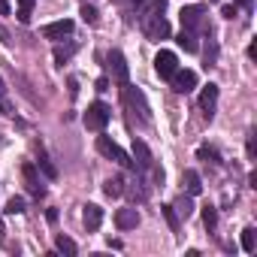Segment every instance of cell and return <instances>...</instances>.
I'll return each instance as SVG.
<instances>
[{"label": "cell", "instance_id": "cell-1", "mask_svg": "<svg viewBox=\"0 0 257 257\" xmlns=\"http://www.w3.org/2000/svg\"><path fill=\"white\" fill-rule=\"evenodd\" d=\"M121 94H124V103L131 106V112H137L140 115V121H152V109H149V103H146V97H143V91L140 88H134V85H121Z\"/></svg>", "mask_w": 257, "mask_h": 257}, {"label": "cell", "instance_id": "cell-2", "mask_svg": "<svg viewBox=\"0 0 257 257\" xmlns=\"http://www.w3.org/2000/svg\"><path fill=\"white\" fill-rule=\"evenodd\" d=\"M143 31L149 40H167L170 37V22L164 19V13H143Z\"/></svg>", "mask_w": 257, "mask_h": 257}, {"label": "cell", "instance_id": "cell-3", "mask_svg": "<svg viewBox=\"0 0 257 257\" xmlns=\"http://www.w3.org/2000/svg\"><path fill=\"white\" fill-rule=\"evenodd\" d=\"M179 19H182V31L197 34V31H203V28H206V7H200V4L185 7V10L179 13Z\"/></svg>", "mask_w": 257, "mask_h": 257}, {"label": "cell", "instance_id": "cell-4", "mask_svg": "<svg viewBox=\"0 0 257 257\" xmlns=\"http://www.w3.org/2000/svg\"><path fill=\"white\" fill-rule=\"evenodd\" d=\"M109 118H112V109L97 100V103H91L88 112H85V127H88V131H103V127L109 124Z\"/></svg>", "mask_w": 257, "mask_h": 257}, {"label": "cell", "instance_id": "cell-5", "mask_svg": "<svg viewBox=\"0 0 257 257\" xmlns=\"http://www.w3.org/2000/svg\"><path fill=\"white\" fill-rule=\"evenodd\" d=\"M97 152H100L103 158H109V161H115V164L127 167V170H134V167H137V164H134L131 158H127V155H124V152H121V149L109 140V137H97Z\"/></svg>", "mask_w": 257, "mask_h": 257}, {"label": "cell", "instance_id": "cell-6", "mask_svg": "<svg viewBox=\"0 0 257 257\" xmlns=\"http://www.w3.org/2000/svg\"><path fill=\"white\" fill-rule=\"evenodd\" d=\"M106 64H109L115 82H118V85H127V79H131V67H127V61H124V55H121L118 49H112V52L106 55Z\"/></svg>", "mask_w": 257, "mask_h": 257}, {"label": "cell", "instance_id": "cell-7", "mask_svg": "<svg viewBox=\"0 0 257 257\" xmlns=\"http://www.w3.org/2000/svg\"><path fill=\"white\" fill-rule=\"evenodd\" d=\"M155 70H158V76H161V79H170V76L179 70V58H176L173 52H167V49H164V52H158V55H155Z\"/></svg>", "mask_w": 257, "mask_h": 257}, {"label": "cell", "instance_id": "cell-8", "mask_svg": "<svg viewBox=\"0 0 257 257\" xmlns=\"http://www.w3.org/2000/svg\"><path fill=\"white\" fill-rule=\"evenodd\" d=\"M170 79H173V91L176 94H191L197 88V73L194 70H176Z\"/></svg>", "mask_w": 257, "mask_h": 257}, {"label": "cell", "instance_id": "cell-9", "mask_svg": "<svg viewBox=\"0 0 257 257\" xmlns=\"http://www.w3.org/2000/svg\"><path fill=\"white\" fill-rule=\"evenodd\" d=\"M22 176H25V185H28V191H31V197H43L46 194V188H43V182H40V176H37V167L34 164H25L22 167Z\"/></svg>", "mask_w": 257, "mask_h": 257}, {"label": "cell", "instance_id": "cell-10", "mask_svg": "<svg viewBox=\"0 0 257 257\" xmlns=\"http://www.w3.org/2000/svg\"><path fill=\"white\" fill-rule=\"evenodd\" d=\"M215 103H218V85H206L203 88V94H200V109H203V115L212 121V115H215Z\"/></svg>", "mask_w": 257, "mask_h": 257}, {"label": "cell", "instance_id": "cell-11", "mask_svg": "<svg viewBox=\"0 0 257 257\" xmlns=\"http://www.w3.org/2000/svg\"><path fill=\"white\" fill-rule=\"evenodd\" d=\"M134 161H137L140 170H152V167H155V158H152L149 146H146L143 140H137V137H134Z\"/></svg>", "mask_w": 257, "mask_h": 257}, {"label": "cell", "instance_id": "cell-12", "mask_svg": "<svg viewBox=\"0 0 257 257\" xmlns=\"http://www.w3.org/2000/svg\"><path fill=\"white\" fill-rule=\"evenodd\" d=\"M140 224V212L137 209H118L115 212V227L118 230H134Z\"/></svg>", "mask_w": 257, "mask_h": 257}, {"label": "cell", "instance_id": "cell-13", "mask_svg": "<svg viewBox=\"0 0 257 257\" xmlns=\"http://www.w3.org/2000/svg\"><path fill=\"white\" fill-rule=\"evenodd\" d=\"M67 34H73V22H70V19L52 22V25L43 28V37H46V40H61V37H67Z\"/></svg>", "mask_w": 257, "mask_h": 257}, {"label": "cell", "instance_id": "cell-14", "mask_svg": "<svg viewBox=\"0 0 257 257\" xmlns=\"http://www.w3.org/2000/svg\"><path fill=\"white\" fill-rule=\"evenodd\" d=\"M82 221H85V227H88V230H97V227H100V221H103V209H100V206H94V203H88V206L82 209Z\"/></svg>", "mask_w": 257, "mask_h": 257}, {"label": "cell", "instance_id": "cell-15", "mask_svg": "<svg viewBox=\"0 0 257 257\" xmlns=\"http://www.w3.org/2000/svg\"><path fill=\"white\" fill-rule=\"evenodd\" d=\"M182 182H185V191H188L191 197H197V194L203 191V179H200V173H197V170H188Z\"/></svg>", "mask_w": 257, "mask_h": 257}, {"label": "cell", "instance_id": "cell-16", "mask_svg": "<svg viewBox=\"0 0 257 257\" xmlns=\"http://www.w3.org/2000/svg\"><path fill=\"white\" fill-rule=\"evenodd\" d=\"M176 215L179 218H191V212H194V200H191V194H182L179 200H176Z\"/></svg>", "mask_w": 257, "mask_h": 257}, {"label": "cell", "instance_id": "cell-17", "mask_svg": "<svg viewBox=\"0 0 257 257\" xmlns=\"http://www.w3.org/2000/svg\"><path fill=\"white\" fill-rule=\"evenodd\" d=\"M55 248H58L61 254H67V257H73V254L79 251V245H76V242H73L70 236H64V233H61V236L55 239Z\"/></svg>", "mask_w": 257, "mask_h": 257}, {"label": "cell", "instance_id": "cell-18", "mask_svg": "<svg viewBox=\"0 0 257 257\" xmlns=\"http://www.w3.org/2000/svg\"><path fill=\"white\" fill-rule=\"evenodd\" d=\"M103 194L106 197H121L124 194V179H106V185H103Z\"/></svg>", "mask_w": 257, "mask_h": 257}, {"label": "cell", "instance_id": "cell-19", "mask_svg": "<svg viewBox=\"0 0 257 257\" xmlns=\"http://www.w3.org/2000/svg\"><path fill=\"white\" fill-rule=\"evenodd\" d=\"M176 43H179V46H182V49H185V52H197V49H200V43H197V37H194V34H191V31H182V34H179V40H176Z\"/></svg>", "mask_w": 257, "mask_h": 257}, {"label": "cell", "instance_id": "cell-20", "mask_svg": "<svg viewBox=\"0 0 257 257\" xmlns=\"http://www.w3.org/2000/svg\"><path fill=\"white\" fill-rule=\"evenodd\" d=\"M37 167L43 170V176H46V179H58V170H55V164L46 158V152H40V158H37Z\"/></svg>", "mask_w": 257, "mask_h": 257}, {"label": "cell", "instance_id": "cell-21", "mask_svg": "<svg viewBox=\"0 0 257 257\" xmlns=\"http://www.w3.org/2000/svg\"><path fill=\"white\" fill-rule=\"evenodd\" d=\"M254 248H257V230H254V227H245V230H242V251L251 254Z\"/></svg>", "mask_w": 257, "mask_h": 257}, {"label": "cell", "instance_id": "cell-22", "mask_svg": "<svg viewBox=\"0 0 257 257\" xmlns=\"http://www.w3.org/2000/svg\"><path fill=\"white\" fill-rule=\"evenodd\" d=\"M197 158L206 161V164H221V155H218L212 146H200V149H197Z\"/></svg>", "mask_w": 257, "mask_h": 257}, {"label": "cell", "instance_id": "cell-23", "mask_svg": "<svg viewBox=\"0 0 257 257\" xmlns=\"http://www.w3.org/2000/svg\"><path fill=\"white\" fill-rule=\"evenodd\" d=\"M31 10H34V0H19V13H16V16H19L22 25L31 22Z\"/></svg>", "mask_w": 257, "mask_h": 257}, {"label": "cell", "instance_id": "cell-24", "mask_svg": "<svg viewBox=\"0 0 257 257\" xmlns=\"http://www.w3.org/2000/svg\"><path fill=\"white\" fill-rule=\"evenodd\" d=\"M161 212H164V218H167L170 230H173V233H179V215H176V209H173V206H161Z\"/></svg>", "mask_w": 257, "mask_h": 257}, {"label": "cell", "instance_id": "cell-25", "mask_svg": "<svg viewBox=\"0 0 257 257\" xmlns=\"http://www.w3.org/2000/svg\"><path fill=\"white\" fill-rule=\"evenodd\" d=\"M203 58H206V70H209V67H215V61H218V43H215V40H212V43L206 46Z\"/></svg>", "mask_w": 257, "mask_h": 257}, {"label": "cell", "instance_id": "cell-26", "mask_svg": "<svg viewBox=\"0 0 257 257\" xmlns=\"http://www.w3.org/2000/svg\"><path fill=\"white\" fill-rule=\"evenodd\" d=\"M4 212H7V215H22V212H25V197H13Z\"/></svg>", "mask_w": 257, "mask_h": 257}, {"label": "cell", "instance_id": "cell-27", "mask_svg": "<svg viewBox=\"0 0 257 257\" xmlns=\"http://www.w3.org/2000/svg\"><path fill=\"white\" fill-rule=\"evenodd\" d=\"M203 224H206V230H215V224H218L215 206H206V209H203Z\"/></svg>", "mask_w": 257, "mask_h": 257}, {"label": "cell", "instance_id": "cell-28", "mask_svg": "<svg viewBox=\"0 0 257 257\" xmlns=\"http://www.w3.org/2000/svg\"><path fill=\"white\" fill-rule=\"evenodd\" d=\"M79 16H82V22H85V25H94V22H97V10H94V7H82V13H79Z\"/></svg>", "mask_w": 257, "mask_h": 257}, {"label": "cell", "instance_id": "cell-29", "mask_svg": "<svg viewBox=\"0 0 257 257\" xmlns=\"http://www.w3.org/2000/svg\"><path fill=\"white\" fill-rule=\"evenodd\" d=\"M70 55H73V46H67V49H61V46H58V49H55V64H64Z\"/></svg>", "mask_w": 257, "mask_h": 257}, {"label": "cell", "instance_id": "cell-30", "mask_svg": "<svg viewBox=\"0 0 257 257\" xmlns=\"http://www.w3.org/2000/svg\"><path fill=\"white\" fill-rule=\"evenodd\" d=\"M248 158H251V161L257 158V143H254V134L248 137Z\"/></svg>", "mask_w": 257, "mask_h": 257}, {"label": "cell", "instance_id": "cell-31", "mask_svg": "<svg viewBox=\"0 0 257 257\" xmlns=\"http://www.w3.org/2000/svg\"><path fill=\"white\" fill-rule=\"evenodd\" d=\"M236 13H239V10H236V4H233V7H224V10H221V16H224V19H236Z\"/></svg>", "mask_w": 257, "mask_h": 257}, {"label": "cell", "instance_id": "cell-32", "mask_svg": "<svg viewBox=\"0 0 257 257\" xmlns=\"http://www.w3.org/2000/svg\"><path fill=\"white\" fill-rule=\"evenodd\" d=\"M97 91H109V79H106V76L97 79Z\"/></svg>", "mask_w": 257, "mask_h": 257}, {"label": "cell", "instance_id": "cell-33", "mask_svg": "<svg viewBox=\"0 0 257 257\" xmlns=\"http://www.w3.org/2000/svg\"><path fill=\"white\" fill-rule=\"evenodd\" d=\"M0 16H10V0H0Z\"/></svg>", "mask_w": 257, "mask_h": 257}, {"label": "cell", "instance_id": "cell-34", "mask_svg": "<svg viewBox=\"0 0 257 257\" xmlns=\"http://www.w3.org/2000/svg\"><path fill=\"white\" fill-rule=\"evenodd\" d=\"M0 40H4V43H10V34H7L4 28H0Z\"/></svg>", "mask_w": 257, "mask_h": 257}, {"label": "cell", "instance_id": "cell-35", "mask_svg": "<svg viewBox=\"0 0 257 257\" xmlns=\"http://www.w3.org/2000/svg\"><path fill=\"white\" fill-rule=\"evenodd\" d=\"M0 242H4V221H0Z\"/></svg>", "mask_w": 257, "mask_h": 257}, {"label": "cell", "instance_id": "cell-36", "mask_svg": "<svg viewBox=\"0 0 257 257\" xmlns=\"http://www.w3.org/2000/svg\"><path fill=\"white\" fill-rule=\"evenodd\" d=\"M4 91H7V88H4V79H0V94H4Z\"/></svg>", "mask_w": 257, "mask_h": 257}, {"label": "cell", "instance_id": "cell-37", "mask_svg": "<svg viewBox=\"0 0 257 257\" xmlns=\"http://www.w3.org/2000/svg\"><path fill=\"white\" fill-rule=\"evenodd\" d=\"M131 4H146V0H131Z\"/></svg>", "mask_w": 257, "mask_h": 257}, {"label": "cell", "instance_id": "cell-38", "mask_svg": "<svg viewBox=\"0 0 257 257\" xmlns=\"http://www.w3.org/2000/svg\"><path fill=\"white\" fill-rule=\"evenodd\" d=\"M0 115H4V106H0Z\"/></svg>", "mask_w": 257, "mask_h": 257}]
</instances>
